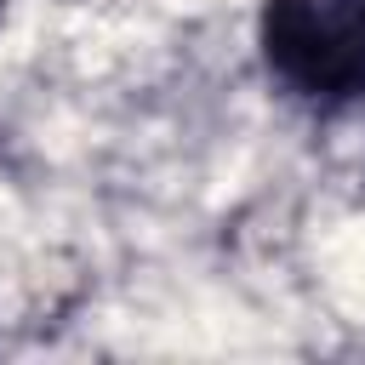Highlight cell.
Listing matches in <instances>:
<instances>
[{
    "instance_id": "obj_1",
    "label": "cell",
    "mask_w": 365,
    "mask_h": 365,
    "mask_svg": "<svg viewBox=\"0 0 365 365\" xmlns=\"http://www.w3.org/2000/svg\"><path fill=\"white\" fill-rule=\"evenodd\" d=\"M257 63L291 108L354 114L365 103V0H262Z\"/></svg>"
}]
</instances>
